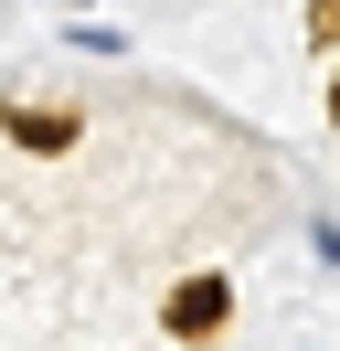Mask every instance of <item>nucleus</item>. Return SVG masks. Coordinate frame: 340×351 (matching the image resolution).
<instances>
[{"label":"nucleus","instance_id":"f03ea898","mask_svg":"<svg viewBox=\"0 0 340 351\" xmlns=\"http://www.w3.org/2000/svg\"><path fill=\"white\" fill-rule=\"evenodd\" d=\"M11 149H42V160L75 149V117H64V107H11Z\"/></svg>","mask_w":340,"mask_h":351},{"label":"nucleus","instance_id":"7ed1b4c3","mask_svg":"<svg viewBox=\"0 0 340 351\" xmlns=\"http://www.w3.org/2000/svg\"><path fill=\"white\" fill-rule=\"evenodd\" d=\"M308 43H340V0H308Z\"/></svg>","mask_w":340,"mask_h":351},{"label":"nucleus","instance_id":"f257e3e1","mask_svg":"<svg viewBox=\"0 0 340 351\" xmlns=\"http://www.w3.org/2000/svg\"><path fill=\"white\" fill-rule=\"evenodd\" d=\"M160 330H170L181 351L223 341V330H234V277H223V266H191V277H181V287L160 298Z\"/></svg>","mask_w":340,"mask_h":351},{"label":"nucleus","instance_id":"20e7f679","mask_svg":"<svg viewBox=\"0 0 340 351\" xmlns=\"http://www.w3.org/2000/svg\"><path fill=\"white\" fill-rule=\"evenodd\" d=\"M330 128H340V75H330Z\"/></svg>","mask_w":340,"mask_h":351}]
</instances>
